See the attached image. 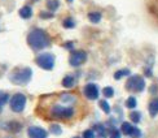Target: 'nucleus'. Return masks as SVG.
I'll list each match as a JSON object with an SVG mask.
<instances>
[{"instance_id": "obj_1", "label": "nucleus", "mask_w": 158, "mask_h": 138, "mask_svg": "<svg viewBox=\"0 0 158 138\" xmlns=\"http://www.w3.org/2000/svg\"><path fill=\"white\" fill-rule=\"evenodd\" d=\"M27 43L32 50L39 51V50L48 47L51 41H49V37L47 35V33L44 30L34 29L32 31H30V34L27 35Z\"/></svg>"}, {"instance_id": "obj_34", "label": "nucleus", "mask_w": 158, "mask_h": 138, "mask_svg": "<svg viewBox=\"0 0 158 138\" xmlns=\"http://www.w3.org/2000/svg\"><path fill=\"white\" fill-rule=\"evenodd\" d=\"M68 2H69V3H73V0H68Z\"/></svg>"}, {"instance_id": "obj_2", "label": "nucleus", "mask_w": 158, "mask_h": 138, "mask_svg": "<svg viewBox=\"0 0 158 138\" xmlns=\"http://www.w3.org/2000/svg\"><path fill=\"white\" fill-rule=\"evenodd\" d=\"M32 76V70L30 68H21V69H15L9 74V80L15 85H26L29 83Z\"/></svg>"}, {"instance_id": "obj_12", "label": "nucleus", "mask_w": 158, "mask_h": 138, "mask_svg": "<svg viewBox=\"0 0 158 138\" xmlns=\"http://www.w3.org/2000/svg\"><path fill=\"white\" fill-rule=\"evenodd\" d=\"M74 85H75V78L71 74H68V76L64 77V80H62V86L64 87L71 89V87H74Z\"/></svg>"}, {"instance_id": "obj_26", "label": "nucleus", "mask_w": 158, "mask_h": 138, "mask_svg": "<svg viewBox=\"0 0 158 138\" xmlns=\"http://www.w3.org/2000/svg\"><path fill=\"white\" fill-rule=\"evenodd\" d=\"M9 129L12 130V132H18L19 129H21V124L19 122H16V121H12L10 124H9Z\"/></svg>"}, {"instance_id": "obj_9", "label": "nucleus", "mask_w": 158, "mask_h": 138, "mask_svg": "<svg viewBox=\"0 0 158 138\" xmlns=\"http://www.w3.org/2000/svg\"><path fill=\"white\" fill-rule=\"evenodd\" d=\"M27 134L30 138H47L48 137V132L43 128L39 127H30L27 129Z\"/></svg>"}, {"instance_id": "obj_18", "label": "nucleus", "mask_w": 158, "mask_h": 138, "mask_svg": "<svg viewBox=\"0 0 158 138\" xmlns=\"http://www.w3.org/2000/svg\"><path fill=\"white\" fill-rule=\"evenodd\" d=\"M58 7H60V2H58V0H47V8L51 12L57 11Z\"/></svg>"}, {"instance_id": "obj_33", "label": "nucleus", "mask_w": 158, "mask_h": 138, "mask_svg": "<svg viewBox=\"0 0 158 138\" xmlns=\"http://www.w3.org/2000/svg\"><path fill=\"white\" fill-rule=\"evenodd\" d=\"M64 47L66 48V50H73L74 48V43L73 42H66V43L64 44Z\"/></svg>"}, {"instance_id": "obj_16", "label": "nucleus", "mask_w": 158, "mask_h": 138, "mask_svg": "<svg viewBox=\"0 0 158 138\" xmlns=\"http://www.w3.org/2000/svg\"><path fill=\"white\" fill-rule=\"evenodd\" d=\"M126 107L128 108V109H135L136 107H137V99L135 96H128L127 99H126Z\"/></svg>"}, {"instance_id": "obj_32", "label": "nucleus", "mask_w": 158, "mask_h": 138, "mask_svg": "<svg viewBox=\"0 0 158 138\" xmlns=\"http://www.w3.org/2000/svg\"><path fill=\"white\" fill-rule=\"evenodd\" d=\"M157 91H158V86H157V85H152V86L149 87V93L150 94H157Z\"/></svg>"}, {"instance_id": "obj_29", "label": "nucleus", "mask_w": 158, "mask_h": 138, "mask_svg": "<svg viewBox=\"0 0 158 138\" xmlns=\"http://www.w3.org/2000/svg\"><path fill=\"white\" fill-rule=\"evenodd\" d=\"M131 137H132V138H140V137H141V130H140L139 128L135 127V129H134L132 134H131Z\"/></svg>"}, {"instance_id": "obj_6", "label": "nucleus", "mask_w": 158, "mask_h": 138, "mask_svg": "<svg viewBox=\"0 0 158 138\" xmlns=\"http://www.w3.org/2000/svg\"><path fill=\"white\" fill-rule=\"evenodd\" d=\"M10 108L13 112H16V114H19V112H22L25 106H26V96L23 94H15L12 98H10Z\"/></svg>"}, {"instance_id": "obj_23", "label": "nucleus", "mask_w": 158, "mask_h": 138, "mask_svg": "<svg viewBox=\"0 0 158 138\" xmlns=\"http://www.w3.org/2000/svg\"><path fill=\"white\" fill-rule=\"evenodd\" d=\"M51 133L55 134V136H60L62 133V129L60 125H57V124H52L51 125Z\"/></svg>"}, {"instance_id": "obj_3", "label": "nucleus", "mask_w": 158, "mask_h": 138, "mask_svg": "<svg viewBox=\"0 0 158 138\" xmlns=\"http://www.w3.org/2000/svg\"><path fill=\"white\" fill-rule=\"evenodd\" d=\"M145 80L139 74L130 76L126 82V89L128 91H132V93H141L145 89Z\"/></svg>"}, {"instance_id": "obj_4", "label": "nucleus", "mask_w": 158, "mask_h": 138, "mask_svg": "<svg viewBox=\"0 0 158 138\" xmlns=\"http://www.w3.org/2000/svg\"><path fill=\"white\" fill-rule=\"evenodd\" d=\"M55 55L49 54V52H44V54L38 55L35 59V63L38 67H40L44 70H52L55 67Z\"/></svg>"}, {"instance_id": "obj_21", "label": "nucleus", "mask_w": 158, "mask_h": 138, "mask_svg": "<svg viewBox=\"0 0 158 138\" xmlns=\"http://www.w3.org/2000/svg\"><path fill=\"white\" fill-rule=\"evenodd\" d=\"M102 95L105 98H113L114 96V89L111 86H105L102 89Z\"/></svg>"}, {"instance_id": "obj_10", "label": "nucleus", "mask_w": 158, "mask_h": 138, "mask_svg": "<svg viewBox=\"0 0 158 138\" xmlns=\"http://www.w3.org/2000/svg\"><path fill=\"white\" fill-rule=\"evenodd\" d=\"M148 111H149V115L152 117H156L158 115V98H154V99H152L149 102Z\"/></svg>"}, {"instance_id": "obj_22", "label": "nucleus", "mask_w": 158, "mask_h": 138, "mask_svg": "<svg viewBox=\"0 0 158 138\" xmlns=\"http://www.w3.org/2000/svg\"><path fill=\"white\" fill-rule=\"evenodd\" d=\"M98 106H100V108L104 111V112L105 114H110V111H111V108H110V106H109V103L106 102V100H100V102H98Z\"/></svg>"}, {"instance_id": "obj_8", "label": "nucleus", "mask_w": 158, "mask_h": 138, "mask_svg": "<svg viewBox=\"0 0 158 138\" xmlns=\"http://www.w3.org/2000/svg\"><path fill=\"white\" fill-rule=\"evenodd\" d=\"M83 94L84 96L89 100H96L98 99V95H100V90L96 83H87L83 89Z\"/></svg>"}, {"instance_id": "obj_7", "label": "nucleus", "mask_w": 158, "mask_h": 138, "mask_svg": "<svg viewBox=\"0 0 158 138\" xmlns=\"http://www.w3.org/2000/svg\"><path fill=\"white\" fill-rule=\"evenodd\" d=\"M85 60H87V54L82 50L73 51L70 57H69V63H70L71 67H81L82 64L85 63Z\"/></svg>"}, {"instance_id": "obj_17", "label": "nucleus", "mask_w": 158, "mask_h": 138, "mask_svg": "<svg viewBox=\"0 0 158 138\" xmlns=\"http://www.w3.org/2000/svg\"><path fill=\"white\" fill-rule=\"evenodd\" d=\"M130 120L134 124H139L141 121V112H139V111H132V112L130 114Z\"/></svg>"}, {"instance_id": "obj_31", "label": "nucleus", "mask_w": 158, "mask_h": 138, "mask_svg": "<svg viewBox=\"0 0 158 138\" xmlns=\"http://www.w3.org/2000/svg\"><path fill=\"white\" fill-rule=\"evenodd\" d=\"M53 17V13H48V12H42L40 13V18H52Z\"/></svg>"}, {"instance_id": "obj_20", "label": "nucleus", "mask_w": 158, "mask_h": 138, "mask_svg": "<svg viewBox=\"0 0 158 138\" xmlns=\"http://www.w3.org/2000/svg\"><path fill=\"white\" fill-rule=\"evenodd\" d=\"M62 25L65 29H73V28H75V21L71 17H68L62 21Z\"/></svg>"}, {"instance_id": "obj_30", "label": "nucleus", "mask_w": 158, "mask_h": 138, "mask_svg": "<svg viewBox=\"0 0 158 138\" xmlns=\"http://www.w3.org/2000/svg\"><path fill=\"white\" fill-rule=\"evenodd\" d=\"M144 74H145L147 77H153V70L150 67H147L145 69H144Z\"/></svg>"}, {"instance_id": "obj_28", "label": "nucleus", "mask_w": 158, "mask_h": 138, "mask_svg": "<svg viewBox=\"0 0 158 138\" xmlns=\"http://www.w3.org/2000/svg\"><path fill=\"white\" fill-rule=\"evenodd\" d=\"M83 138H95V130L94 129H87L83 132Z\"/></svg>"}, {"instance_id": "obj_24", "label": "nucleus", "mask_w": 158, "mask_h": 138, "mask_svg": "<svg viewBox=\"0 0 158 138\" xmlns=\"http://www.w3.org/2000/svg\"><path fill=\"white\" fill-rule=\"evenodd\" d=\"M109 138H122V132L119 129L113 128L110 130V133H109Z\"/></svg>"}, {"instance_id": "obj_13", "label": "nucleus", "mask_w": 158, "mask_h": 138, "mask_svg": "<svg viewBox=\"0 0 158 138\" xmlns=\"http://www.w3.org/2000/svg\"><path fill=\"white\" fill-rule=\"evenodd\" d=\"M19 16H21L22 18H25V20H27V18H30L32 16V9L30 8L29 5H25V7H22V8L19 9Z\"/></svg>"}, {"instance_id": "obj_5", "label": "nucleus", "mask_w": 158, "mask_h": 138, "mask_svg": "<svg viewBox=\"0 0 158 138\" xmlns=\"http://www.w3.org/2000/svg\"><path fill=\"white\" fill-rule=\"evenodd\" d=\"M51 115L56 117V119H71L74 116V109L71 107H65V106H60V104H56L51 108Z\"/></svg>"}, {"instance_id": "obj_35", "label": "nucleus", "mask_w": 158, "mask_h": 138, "mask_svg": "<svg viewBox=\"0 0 158 138\" xmlns=\"http://www.w3.org/2000/svg\"><path fill=\"white\" fill-rule=\"evenodd\" d=\"M74 138H81V137H74Z\"/></svg>"}, {"instance_id": "obj_25", "label": "nucleus", "mask_w": 158, "mask_h": 138, "mask_svg": "<svg viewBox=\"0 0 158 138\" xmlns=\"http://www.w3.org/2000/svg\"><path fill=\"white\" fill-rule=\"evenodd\" d=\"M6 100H8V94L3 93V91H0V111H2L3 106L6 103Z\"/></svg>"}, {"instance_id": "obj_15", "label": "nucleus", "mask_w": 158, "mask_h": 138, "mask_svg": "<svg viewBox=\"0 0 158 138\" xmlns=\"http://www.w3.org/2000/svg\"><path fill=\"white\" fill-rule=\"evenodd\" d=\"M101 13L100 12H89L88 13V20L92 24H98L101 21Z\"/></svg>"}, {"instance_id": "obj_11", "label": "nucleus", "mask_w": 158, "mask_h": 138, "mask_svg": "<svg viewBox=\"0 0 158 138\" xmlns=\"http://www.w3.org/2000/svg\"><path fill=\"white\" fill-rule=\"evenodd\" d=\"M134 129H135V127L131 122H127V121L122 122V125H121V132L124 136H130L131 137V134H132V132H134Z\"/></svg>"}, {"instance_id": "obj_14", "label": "nucleus", "mask_w": 158, "mask_h": 138, "mask_svg": "<svg viewBox=\"0 0 158 138\" xmlns=\"http://www.w3.org/2000/svg\"><path fill=\"white\" fill-rule=\"evenodd\" d=\"M131 74V70L127 69V68H124V69H119V70H117L115 73H114V80H121V78L123 77H130Z\"/></svg>"}, {"instance_id": "obj_27", "label": "nucleus", "mask_w": 158, "mask_h": 138, "mask_svg": "<svg viewBox=\"0 0 158 138\" xmlns=\"http://www.w3.org/2000/svg\"><path fill=\"white\" fill-rule=\"evenodd\" d=\"M61 100L66 102V103H71V102L75 100V98L73 95H70V94H64V95H61Z\"/></svg>"}, {"instance_id": "obj_19", "label": "nucleus", "mask_w": 158, "mask_h": 138, "mask_svg": "<svg viewBox=\"0 0 158 138\" xmlns=\"http://www.w3.org/2000/svg\"><path fill=\"white\" fill-rule=\"evenodd\" d=\"M94 130L97 132L100 137H102V138L106 137V128H105L104 125H101V124H96V125L94 127Z\"/></svg>"}]
</instances>
